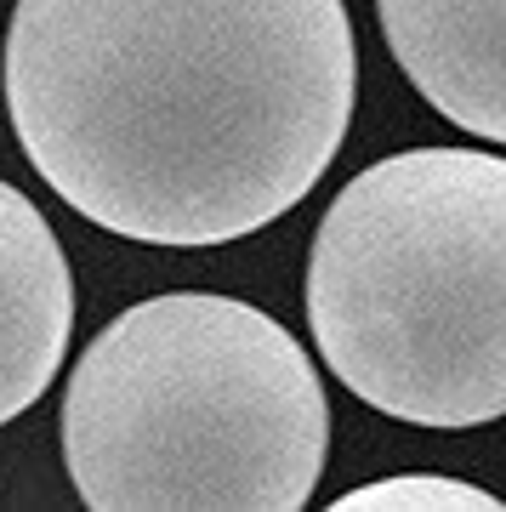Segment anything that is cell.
<instances>
[{
  "mask_svg": "<svg viewBox=\"0 0 506 512\" xmlns=\"http://www.w3.org/2000/svg\"><path fill=\"white\" fill-rule=\"evenodd\" d=\"M330 376L410 427L506 416V160L404 148L330 200L308 251Z\"/></svg>",
  "mask_w": 506,
  "mask_h": 512,
  "instance_id": "3957f363",
  "label": "cell"
},
{
  "mask_svg": "<svg viewBox=\"0 0 506 512\" xmlns=\"http://www.w3.org/2000/svg\"><path fill=\"white\" fill-rule=\"evenodd\" d=\"M501 495L450 473H398L336 495V512H501Z\"/></svg>",
  "mask_w": 506,
  "mask_h": 512,
  "instance_id": "8992f818",
  "label": "cell"
},
{
  "mask_svg": "<svg viewBox=\"0 0 506 512\" xmlns=\"http://www.w3.org/2000/svg\"><path fill=\"white\" fill-rule=\"evenodd\" d=\"M0 86L69 211L205 251L319 188L347 143L359 46L342 0H18Z\"/></svg>",
  "mask_w": 506,
  "mask_h": 512,
  "instance_id": "6da1fadb",
  "label": "cell"
},
{
  "mask_svg": "<svg viewBox=\"0 0 506 512\" xmlns=\"http://www.w3.org/2000/svg\"><path fill=\"white\" fill-rule=\"evenodd\" d=\"M330 399L273 313L171 291L114 313L63 387V461L91 512H302Z\"/></svg>",
  "mask_w": 506,
  "mask_h": 512,
  "instance_id": "7a4b0ae2",
  "label": "cell"
},
{
  "mask_svg": "<svg viewBox=\"0 0 506 512\" xmlns=\"http://www.w3.org/2000/svg\"><path fill=\"white\" fill-rule=\"evenodd\" d=\"M74 336V274L52 222L0 177V427L52 387Z\"/></svg>",
  "mask_w": 506,
  "mask_h": 512,
  "instance_id": "5b68a950",
  "label": "cell"
},
{
  "mask_svg": "<svg viewBox=\"0 0 506 512\" xmlns=\"http://www.w3.org/2000/svg\"><path fill=\"white\" fill-rule=\"evenodd\" d=\"M387 52L450 126L506 143V0H376Z\"/></svg>",
  "mask_w": 506,
  "mask_h": 512,
  "instance_id": "277c9868",
  "label": "cell"
}]
</instances>
